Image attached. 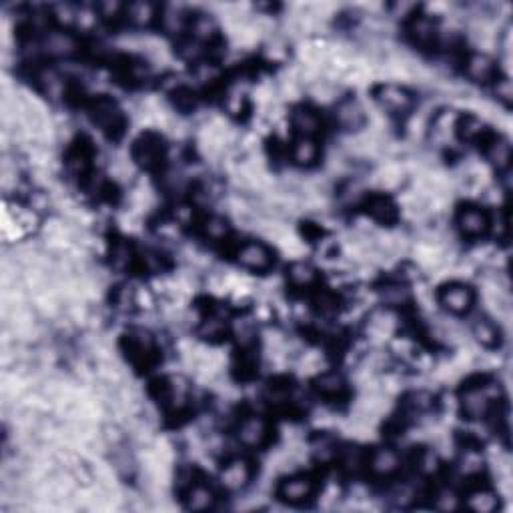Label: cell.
<instances>
[{"instance_id":"6da1fadb","label":"cell","mask_w":513,"mask_h":513,"mask_svg":"<svg viewBox=\"0 0 513 513\" xmlns=\"http://www.w3.org/2000/svg\"><path fill=\"white\" fill-rule=\"evenodd\" d=\"M497 397H500V387L493 383L491 385H471L459 397L461 411L469 419H483V417H488L491 403Z\"/></svg>"},{"instance_id":"7a4b0ae2","label":"cell","mask_w":513,"mask_h":513,"mask_svg":"<svg viewBox=\"0 0 513 513\" xmlns=\"http://www.w3.org/2000/svg\"><path fill=\"white\" fill-rule=\"evenodd\" d=\"M476 295L465 283H447L440 291V305L452 315H467L473 307Z\"/></svg>"},{"instance_id":"3957f363","label":"cell","mask_w":513,"mask_h":513,"mask_svg":"<svg viewBox=\"0 0 513 513\" xmlns=\"http://www.w3.org/2000/svg\"><path fill=\"white\" fill-rule=\"evenodd\" d=\"M377 102L383 112L389 114H407L413 109V95L397 83H385L377 88Z\"/></svg>"},{"instance_id":"277c9868","label":"cell","mask_w":513,"mask_h":513,"mask_svg":"<svg viewBox=\"0 0 513 513\" xmlns=\"http://www.w3.org/2000/svg\"><path fill=\"white\" fill-rule=\"evenodd\" d=\"M275 256L267 244L263 241H249V243L241 244V249L237 251V263L249 271H267L271 269Z\"/></svg>"},{"instance_id":"5b68a950","label":"cell","mask_w":513,"mask_h":513,"mask_svg":"<svg viewBox=\"0 0 513 513\" xmlns=\"http://www.w3.org/2000/svg\"><path fill=\"white\" fill-rule=\"evenodd\" d=\"M457 124H459V114L452 109L440 110L437 114L431 117L429 121L428 135L437 147H445L453 141V136L457 135Z\"/></svg>"},{"instance_id":"8992f818","label":"cell","mask_w":513,"mask_h":513,"mask_svg":"<svg viewBox=\"0 0 513 513\" xmlns=\"http://www.w3.org/2000/svg\"><path fill=\"white\" fill-rule=\"evenodd\" d=\"M315 481L307 476H293L283 479L279 485V497L289 505H301L313 497Z\"/></svg>"},{"instance_id":"52a82bcc","label":"cell","mask_w":513,"mask_h":513,"mask_svg":"<svg viewBox=\"0 0 513 513\" xmlns=\"http://www.w3.org/2000/svg\"><path fill=\"white\" fill-rule=\"evenodd\" d=\"M90 117H93V122L97 124L98 129L105 131V133H109V135H114V133L121 131L122 112L109 98H98V100H95L93 107H90Z\"/></svg>"},{"instance_id":"ba28073f","label":"cell","mask_w":513,"mask_h":513,"mask_svg":"<svg viewBox=\"0 0 513 513\" xmlns=\"http://www.w3.org/2000/svg\"><path fill=\"white\" fill-rule=\"evenodd\" d=\"M251 476H253L251 464L247 459H243V457H235V459H231L229 464H225V467L220 469L219 481L223 489L235 493V491H241V489L249 485Z\"/></svg>"},{"instance_id":"9c48e42d","label":"cell","mask_w":513,"mask_h":513,"mask_svg":"<svg viewBox=\"0 0 513 513\" xmlns=\"http://www.w3.org/2000/svg\"><path fill=\"white\" fill-rule=\"evenodd\" d=\"M457 229L464 237L479 239L489 231V215L481 207H465L457 213Z\"/></svg>"},{"instance_id":"30bf717a","label":"cell","mask_w":513,"mask_h":513,"mask_svg":"<svg viewBox=\"0 0 513 513\" xmlns=\"http://www.w3.org/2000/svg\"><path fill=\"white\" fill-rule=\"evenodd\" d=\"M465 74L471 83L477 85H488L495 78V71H497V64L495 61L489 57L488 52H471L467 59H465Z\"/></svg>"},{"instance_id":"8fae6325","label":"cell","mask_w":513,"mask_h":513,"mask_svg":"<svg viewBox=\"0 0 513 513\" xmlns=\"http://www.w3.org/2000/svg\"><path fill=\"white\" fill-rule=\"evenodd\" d=\"M267 421L261 415H247L237 428V440L244 447H261L267 440Z\"/></svg>"},{"instance_id":"7c38bea8","label":"cell","mask_w":513,"mask_h":513,"mask_svg":"<svg viewBox=\"0 0 513 513\" xmlns=\"http://www.w3.org/2000/svg\"><path fill=\"white\" fill-rule=\"evenodd\" d=\"M401 469V457L393 447H377L369 457V471L377 479H387Z\"/></svg>"},{"instance_id":"4fadbf2b","label":"cell","mask_w":513,"mask_h":513,"mask_svg":"<svg viewBox=\"0 0 513 513\" xmlns=\"http://www.w3.org/2000/svg\"><path fill=\"white\" fill-rule=\"evenodd\" d=\"M335 121L337 124L345 129V131H351V133H359L361 126L365 124V109L361 107L359 100L355 98H347L341 100L335 109Z\"/></svg>"},{"instance_id":"5bb4252c","label":"cell","mask_w":513,"mask_h":513,"mask_svg":"<svg viewBox=\"0 0 513 513\" xmlns=\"http://www.w3.org/2000/svg\"><path fill=\"white\" fill-rule=\"evenodd\" d=\"M42 52L49 54L52 59H69L73 57L76 49H78V42L71 33H62V30H50L49 35L42 40Z\"/></svg>"},{"instance_id":"9a60e30c","label":"cell","mask_w":513,"mask_h":513,"mask_svg":"<svg viewBox=\"0 0 513 513\" xmlns=\"http://www.w3.org/2000/svg\"><path fill=\"white\" fill-rule=\"evenodd\" d=\"M126 351L135 363H147L155 351V339L145 329H135L126 335Z\"/></svg>"},{"instance_id":"2e32d148","label":"cell","mask_w":513,"mask_h":513,"mask_svg":"<svg viewBox=\"0 0 513 513\" xmlns=\"http://www.w3.org/2000/svg\"><path fill=\"white\" fill-rule=\"evenodd\" d=\"M395 325H397V317L391 311L379 309L375 313H371V317L367 321V335L375 341H387L395 333Z\"/></svg>"},{"instance_id":"e0dca14e","label":"cell","mask_w":513,"mask_h":513,"mask_svg":"<svg viewBox=\"0 0 513 513\" xmlns=\"http://www.w3.org/2000/svg\"><path fill=\"white\" fill-rule=\"evenodd\" d=\"M319 143L315 136H297L291 147V159L297 167L301 169H309L313 167L319 159Z\"/></svg>"},{"instance_id":"ac0fdd59","label":"cell","mask_w":513,"mask_h":513,"mask_svg":"<svg viewBox=\"0 0 513 513\" xmlns=\"http://www.w3.org/2000/svg\"><path fill=\"white\" fill-rule=\"evenodd\" d=\"M471 337L476 339L477 345H481L485 349H493L501 341L500 325L491 317H477L471 323Z\"/></svg>"},{"instance_id":"d6986e66","label":"cell","mask_w":513,"mask_h":513,"mask_svg":"<svg viewBox=\"0 0 513 513\" xmlns=\"http://www.w3.org/2000/svg\"><path fill=\"white\" fill-rule=\"evenodd\" d=\"M217 495L213 488H208L207 483H193L191 488L184 491V505L191 512H207L215 507Z\"/></svg>"},{"instance_id":"ffe728a7","label":"cell","mask_w":513,"mask_h":513,"mask_svg":"<svg viewBox=\"0 0 513 513\" xmlns=\"http://www.w3.org/2000/svg\"><path fill=\"white\" fill-rule=\"evenodd\" d=\"M437 25L433 23L431 16H415L409 26V37L415 42L417 47L429 49L431 45H435L437 40Z\"/></svg>"},{"instance_id":"44dd1931","label":"cell","mask_w":513,"mask_h":513,"mask_svg":"<svg viewBox=\"0 0 513 513\" xmlns=\"http://www.w3.org/2000/svg\"><path fill=\"white\" fill-rule=\"evenodd\" d=\"M163 159V145L157 136L147 135L143 136L135 147V160L138 165L153 169L159 165V160Z\"/></svg>"},{"instance_id":"7402d4cb","label":"cell","mask_w":513,"mask_h":513,"mask_svg":"<svg viewBox=\"0 0 513 513\" xmlns=\"http://www.w3.org/2000/svg\"><path fill=\"white\" fill-rule=\"evenodd\" d=\"M291 124L299 136H315L321 131V117L313 109L297 107L291 114Z\"/></svg>"},{"instance_id":"603a6c76","label":"cell","mask_w":513,"mask_h":513,"mask_svg":"<svg viewBox=\"0 0 513 513\" xmlns=\"http://www.w3.org/2000/svg\"><path fill=\"white\" fill-rule=\"evenodd\" d=\"M465 505L476 513H493L500 509V495L493 489H473L467 497Z\"/></svg>"},{"instance_id":"cb8c5ba5","label":"cell","mask_w":513,"mask_h":513,"mask_svg":"<svg viewBox=\"0 0 513 513\" xmlns=\"http://www.w3.org/2000/svg\"><path fill=\"white\" fill-rule=\"evenodd\" d=\"M189 381L184 377H171L165 385V401L171 405L172 411H181L189 401Z\"/></svg>"},{"instance_id":"d4e9b609","label":"cell","mask_w":513,"mask_h":513,"mask_svg":"<svg viewBox=\"0 0 513 513\" xmlns=\"http://www.w3.org/2000/svg\"><path fill=\"white\" fill-rule=\"evenodd\" d=\"M287 279L293 287L307 289V287H313L317 281V269L307 261H293L287 269Z\"/></svg>"},{"instance_id":"484cf974","label":"cell","mask_w":513,"mask_h":513,"mask_svg":"<svg viewBox=\"0 0 513 513\" xmlns=\"http://www.w3.org/2000/svg\"><path fill=\"white\" fill-rule=\"evenodd\" d=\"M488 160L497 167V171L512 169V143L503 136H497L489 143L488 147Z\"/></svg>"},{"instance_id":"4316f807","label":"cell","mask_w":513,"mask_h":513,"mask_svg":"<svg viewBox=\"0 0 513 513\" xmlns=\"http://www.w3.org/2000/svg\"><path fill=\"white\" fill-rule=\"evenodd\" d=\"M124 13H126V18H129L131 25L136 26V28H145L155 20L157 6L153 2H147V0H138V2H131L124 8Z\"/></svg>"},{"instance_id":"83f0119b","label":"cell","mask_w":513,"mask_h":513,"mask_svg":"<svg viewBox=\"0 0 513 513\" xmlns=\"http://www.w3.org/2000/svg\"><path fill=\"white\" fill-rule=\"evenodd\" d=\"M163 16H160V25L165 28V33L169 35H181L187 28V13L183 6L179 4H167L163 8Z\"/></svg>"},{"instance_id":"f1b7e54d","label":"cell","mask_w":513,"mask_h":513,"mask_svg":"<svg viewBox=\"0 0 513 513\" xmlns=\"http://www.w3.org/2000/svg\"><path fill=\"white\" fill-rule=\"evenodd\" d=\"M315 389L325 397H339L345 391V379L337 371H325L315 377Z\"/></svg>"},{"instance_id":"f546056e","label":"cell","mask_w":513,"mask_h":513,"mask_svg":"<svg viewBox=\"0 0 513 513\" xmlns=\"http://www.w3.org/2000/svg\"><path fill=\"white\" fill-rule=\"evenodd\" d=\"M40 85H42L45 95L52 98V100H61L64 97V90H66L64 78L57 71H52V69L40 73Z\"/></svg>"},{"instance_id":"4dcf8cb0","label":"cell","mask_w":513,"mask_h":513,"mask_svg":"<svg viewBox=\"0 0 513 513\" xmlns=\"http://www.w3.org/2000/svg\"><path fill=\"white\" fill-rule=\"evenodd\" d=\"M235 341L243 349H251L256 343V327L251 319H237L235 323Z\"/></svg>"},{"instance_id":"1f68e13d","label":"cell","mask_w":513,"mask_h":513,"mask_svg":"<svg viewBox=\"0 0 513 513\" xmlns=\"http://www.w3.org/2000/svg\"><path fill=\"white\" fill-rule=\"evenodd\" d=\"M483 465H485V459H483L481 452H477V449H465L461 453V457H459V471H461V476H479L483 471Z\"/></svg>"},{"instance_id":"d6a6232c","label":"cell","mask_w":513,"mask_h":513,"mask_svg":"<svg viewBox=\"0 0 513 513\" xmlns=\"http://www.w3.org/2000/svg\"><path fill=\"white\" fill-rule=\"evenodd\" d=\"M369 215L375 220H379V223H391L395 219V215H397V211H395V205H393L389 199L375 196L369 203Z\"/></svg>"},{"instance_id":"836d02e7","label":"cell","mask_w":513,"mask_h":513,"mask_svg":"<svg viewBox=\"0 0 513 513\" xmlns=\"http://www.w3.org/2000/svg\"><path fill=\"white\" fill-rule=\"evenodd\" d=\"M229 231H231L229 220L225 219V217H220V215H211L205 220V225H203V232H205V237L211 239V241H223V239H227Z\"/></svg>"},{"instance_id":"e575fe53","label":"cell","mask_w":513,"mask_h":513,"mask_svg":"<svg viewBox=\"0 0 513 513\" xmlns=\"http://www.w3.org/2000/svg\"><path fill=\"white\" fill-rule=\"evenodd\" d=\"M191 30H193V38L199 40V42H205L208 38L215 37L217 33V25H215V18L211 14H199L193 18V25H191Z\"/></svg>"},{"instance_id":"d590c367","label":"cell","mask_w":513,"mask_h":513,"mask_svg":"<svg viewBox=\"0 0 513 513\" xmlns=\"http://www.w3.org/2000/svg\"><path fill=\"white\" fill-rule=\"evenodd\" d=\"M377 181L383 189H395L403 179V169L397 163H385L377 171Z\"/></svg>"},{"instance_id":"8d00e7d4","label":"cell","mask_w":513,"mask_h":513,"mask_svg":"<svg viewBox=\"0 0 513 513\" xmlns=\"http://www.w3.org/2000/svg\"><path fill=\"white\" fill-rule=\"evenodd\" d=\"M341 465L347 473H359L365 465V455L357 445H347L341 452Z\"/></svg>"},{"instance_id":"74e56055","label":"cell","mask_w":513,"mask_h":513,"mask_svg":"<svg viewBox=\"0 0 513 513\" xmlns=\"http://www.w3.org/2000/svg\"><path fill=\"white\" fill-rule=\"evenodd\" d=\"M225 331H227V321L219 315H211L199 325V335L203 339H219Z\"/></svg>"},{"instance_id":"f35d334b","label":"cell","mask_w":513,"mask_h":513,"mask_svg":"<svg viewBox=\"0 0 513 513\" xmlns=\"http://www.w3.org/2000/svg\"><path fill=\"white\" fill-rule=\"evenodd\" d=\"M457 133L464 136L465 141H477L479 136L483 135V122L473 114H467L465 119H459Z\"/></svg>"},{"instance_id":"ab89813d","label":"cell","mask_w":513,"mask_h":513,"mask_svg":"<svg viewBox=\"0 0 513 513\" xmlns=\"http://www.w3.org/2000/svg\"><path fill=\"white\" fill-rule=\"evenodd\" d=\"M405 405H407V409L409 411H413V413H425L431 409V405H433V395L429 391H423V389H419V391H413L407 399H405Z\"/></svg>"},{"instance_id":"60d3db41","label":"cell","mask_w":513,"mask_h":513,"mask_svg":"<svg viewBox=\"0 0 513 513\" xmlns=\"http://www.w3.org/2000/svg\"><path fill=\"white\" fill-rule=\"evenodd\" d=\"M110 263L117 271L129 269V265L133 263V249L129 243H117L112 247V256H110Z\"/></svg>"},{"instance_id":"b9f144b4","label":"cell","mask_w":513,"mask_h":513,"mask_svg":"<svg viewBox=\"0 0 513 513\" xmlns=\"http://www.w3.org/2000/svg\"><path fill=\"white\" fill-rule=\"evenodd\" d=\"M311 95L317 102H331L337 97V88L333 85V81H321L317 78L315 83H311Z\"/></svg>"},{"instance_id":"7bdbcfd3","label":"cell","mask_w":513,"mask_h":513,"mask_svg":"<svg viewBox=\"0 0 513 513\" xmlns=\"http://www.w3.org/2000/svg\"><path fill=\"white\" fill-rule=\"evenodd\" d=\"M381 297L387 305H403L409 301V289L403 285H389L383 289Z\"/></svg>"},{"instance_id":"ee69618b","label":"cell","mask_w":513,"mask_h":513,"mask_svg":"<svg viewBox=\"0 0 513 513\" xmlns=\"http://www.w3.org/2000/svg\"><path fill=\"white\" fill-rule=\"evenodd\" d=\"M114 305L119 311L126 313V311H133L136 307L135 299V289L133 287H121L117 295H114Z\"/></svg>"},{"instance_id":"f6af8a7d","label":"cell","mask_w":513,"mask_h":513,"mask_svg":"<svg viewBox=\"0 0 513 513\" xmlns=\"http://www.w3.org/2000/svg\"><path fill=\"white\" fill-rule=\"evenodd\" d=\"M124 8H126V6L121 4V2H117V0H105V2H98L95 11H97L105 20H117V18L124 13Z\"/></svg>"},{"instance_id":"bcb514c9","label":"cell","mask_w":513,"mask_h":513,"mask_svg":"<svg viewBox=\"0 0 513 513\" xmlns=\"http://www.w3.org/2000/svg\"><path fill=\"white\" fill-rule=\"evenodd\" d=\"M493 95L497 97L501 105H505V107H509L513 102V85L512 81H509V76H505V78H500V81H495L493 83Z\"/></svg>"},{"instance_id":"7dc6e473","label":"cell","mask_w":513,"mask_h":513,"mask_svg":"<svg viewBox=\"0 0 513 513\" xmlns=\"http://www.w3.org/2000/svg\"><path fill=\"white\" fill-rule=\"evenodd\" d=\"M313 453H315V457H317L319 461H331L335 457V453H337V447H335L333 440L321 437V440L313 443Z\"/></svg>"},{"instance_id":"c3c4849f","label":"cell","mask_w":513,"mask_h":513,"mask_svg":"<svg viewBox=\"0 0 513 513\" xmlns=\"http://www.w3.org/2000/svg\"><path fill=\"white\" fill-rule=\"evenodd\" d=\"M415 11L417 2H409V0H397V2H393L391 6H389V14H391L393 18H401V20L411 18Z\"/></svg>"},{"instance_id":"681fc988","label":"cell","mask_w":513,"mask_h":513,"mask_svg":"<svg viewBox=\"0 0 513 513\" xmlns=\"http://www.w3.org/2000/svg\"><path fill=\"white\" fill-rule=\"evenodd\" d=\"M66 169L73 177H85L86 171H88V160H86L85 155L81 153H74L69 157V163H66Z\"/></svg>"},{"instance_id":"f907efd6","label":"cell","mask_w":513,"mask_h":513,"mask_svg":"<svg viewBox=\"0 0 513 513\" xmlns=\"http://www.w3.org/2000/svg\"><path fill=\"white\" fill-rule=\"evenodd\" d=\"M175 105L179 110H191L195 107V95L189 88H177L175 90Z\"/></svg>"},{"instance_id":"816d5d0a","label":"cell","mask_w":513,"mask_h":513,"mask_svg":"<svg viewBox=\"0 0 513 513\" xmlns=\"http://www.w3.org/2000/svg\"><path fill=\"white\" fill-rule=\"evenodd\" d=\"M217 76H219V69L215 66V64H207V62H203V64H199L196 66V78L201 81V83H213V81H217Z\"/></svg>"},{"instance_id":"f5cc1de1","label":"cell","mask_w":513,"mask_h":513,"mask_svg":"<svg viewBox=\"0 0 513 513\" xmlns=\"http://www.w3.org/2000/svg\"><path fill=\"white\" fill-rule=\"evenodd\" d=\"M457 507H459V501H457L453 491H443V493H440V497H437V509H441V512H455Z\"/></svg>"},{"instance_id":"db71d44e","label":"cell","mask_w":513,"mask_h":513,"mask_svg":"<svg viewBox=\"0 0 513 513\" xmlns=\"http://www.w3.org/2000/svg\"><path fill=\"white\" fill-rule=\"evenodd\" d=\"M172 219L177 220L181 227H184V225H189L191 220L195 219V211H193L191 205H177L175 213H172Z\"/></svg>"},{"instance_id":"11a10c76","label":"cell","mask_w":513,"mask_h":513,"mask_svg":"<svg viewBox=\"0 0 513 513\" xmlns=\"http://www.w3.org/2000/svg\"><path fill=\"white\" fill-rule=\"evenodd\" d=\"M181 54H183L187 61H196L201 54H203V42H199V40H189V42H184L183 47H181Z\"/></svg>"},{"instance_id":"9f6ffc18","label":"cell","mask_w":513,"mask_h":513,"mask_svg":"<svg viewBox=\"0 0 513 513\" xmlns=\"http://www.w3.org/2000/svg\"><path fill=\"white\" fill-rule=\"evenodd\" d=\"M419 469L423 473H433L437 469V455L433 452L421 453V457H419Z\"/></svg>"},{"instance_id":"6f0895ef","label":"cell","mask_w":513,"mask_h":513,"mask_svg":"<svg viewBox=\"0 0 513 513\" xmlns=\"http://www.w3.org/2000/svg\"><path fill=\"white\" fill-rule=\"evenodd\" d=\"M95 23H97V11H86V8L76 11V25L81 28H90Z\"/></svg>"},{"instance_id":"680465c9","label":"cell","mask_w":513,"mask_h":513,"mask_svg":"<svg viewBox=\"0 0 513 513\" xmlns=\"http://www.w3.org/2000/svg\"><path fill=\"white\" fill-rule=\"evenodd\" d=\"M267 57L269 59H283L285 57V45L283 42H275V45H269V49H267Z\"/></svg>"},{"instance_id":"91938a15","label":"cell","mask_w":513,"mask_h":513,"mask_svg":"<svg viewBox=\"0 0 513 513\" xmlns=\"http://www.w3.org/2000/svg\"><path fill=\"white\" fill-rule=\"evenodd\" d=\"M319 309L325 311V313H331V311L335 309V301L331 299L329 295H323V297L319 299Z\"/></svg>"}]
</instances>
